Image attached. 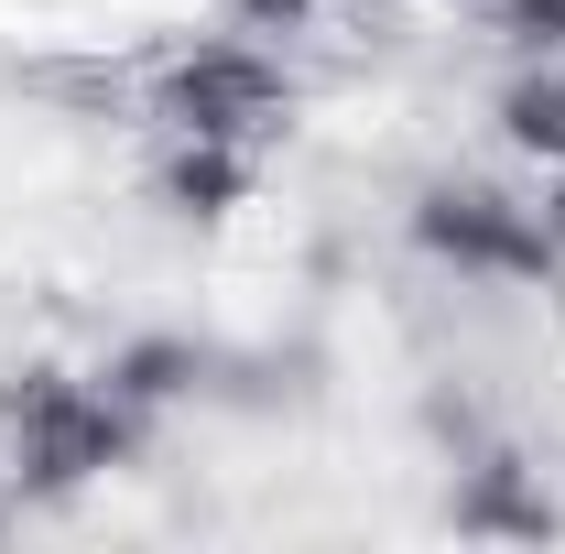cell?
I'll use <instances>...</instances> for the list:
<instances>
[{
	"label": "cell",
	"instance_id": "8",
	"mask_svg": "<svg viewBox=\"0 0 565 554\" xmlns=\"http://www.w3.org/2000/svg\"><path fill=\"white\" fill-rule=\"evenodd\" d=\"M490 22L522 55H565V0H490Z\"/></svg>",
	"mask_w": 565,
	"mask_h": 554
},
{
	"label": "cell",
	"instance_id": "7",
	"mask_svg": "<svg viewBox=\"0 0 565 554\" xmlns=\"http://www.w3.org/2000/svg\"><path fill=\"white\" fill-rule=\"evenodd\" d=\"M490 120H500V141H511L533 174H544V163H565V55H522V66L500 76Z\"/></svg>",
	"mask_w": 565,
	"mask_h": 554
},
{
	"label": "cell",
	"instance_id": "2",
	"mask_svg": "<svg viewBox=\"0 0 565 554\" xmlns=\"http://www.w3.org/2000/svg\"><path fill=\"white\" fill-rule=\"evenodd\" d=\"M403 239L457 283H555L565 273V239L544 228V207L490 185V174H424L414 207H403Z\"/></svg>",
	"mask_w": 565,
	"mask_h": 554
},
{
	"label": "cell",
	"instance_id": "1",
	"mask_svg": "<svg viewBox=\"0 0 565 554\" xmlns=\"http://www.w3.org/2000/svg\"><path fill=\"white\" fill-rule=\"evenodd\" d=\"M163 424L120 403L98 370H66V359H22L0 381V468H11V500H76V489H109L152 457Z\"/></svg>",
	"mask_w": 565,
	"mask_h": 554
},
{
	"label": "cell",
	"instance_id": "9",
	"mask_svg": "<svg viewBox=\"0 0 565 554\" xmlns=\"http://www.w3.org/2000/svg\"><path fill=\"white\" fill-rule=\"evenodd\" d=\"M217 11H228L239 33H262V44H273V33H305V22H316L327 0H217Z\"/></svg>",
	"mask_w": 565,
	"mask_h": 554
},
{
	"label": "cell",
	"instance_id": "5",
	"mask_svg": "<svg viewBox=\"0 0 565 554\" xmlns=\"http://www.w3.org/2000/svg\"><path fill=\"white\" fill-rule=\"evenodd\" d=\"M152 207L185 217V228H217V217L250 207V185H262V152L250 141H196V131H163V152H152Z\"/></svg>",
	"mask_w": 565,
	"mask_h": 554
},
{
	"label": "cell",
	"instance_id": "4",
	"mask_svg": "<svg viewBox=\"0 0 565 554\" xmlns=\"http://www.w3.org/2000/svg\"><path fill=\"white\" fill-rule=\"evenodd\" d=\"M446 533H468V544H555L565 533V511H555V489L533 479L522 457H468L457 468V489H446Z\"/></svg>",
	"mask_w": 565,
	"mask_h": 554
},
{
	"label": "cell",
	"instance_id": "10",
	"mask_svg": "<svg viewBox=\"0 0 565 554\" xmlns=\"http://www.w3.org/2000/svg\"><path fill=\"white\" fill-rule=\"evenodd\" d=\"M533 207H544V228L565 239V163H544V185H533Z\"/></svg>",
	"mask_w": 565,
	"mask_h": 554
},
{
	"label": "cell",
	"instance_id": "3",
	"mask_svg": "<svg viewBox=\"0 0 565 554\" xmlns=\"http://www.w3.org/2000/svg\"><path fill=\"white\" fill-rule=\"evenodd\" d=\"M141 109H152V131H196V141H262L282 131V109H294V76L262 33H196V44H174L152 87H141Z\"/></svg>",
	"mask_w": 565,
	"mask_h": 554
},
{
	"label": "cell",
	"instance_id": "6",
	"mask_svg": "<svg viewBox=\"0 0 565 554\" xmlns=\"http://www.w3.org/2000/svg\"><path fill=\"white\" fill-rule=\"evenodd\" d=\"M98 381H109L120 403H141L152 424H174L185 403H207L217 348H207V338H185V327H131V338L98 348Z\"/></svg>",
	"mask_w": 565,
	"mask_h": 554
}]
</instances>
